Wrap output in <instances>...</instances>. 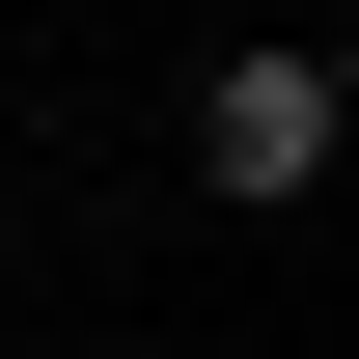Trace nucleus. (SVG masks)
Masks as SVG:
<instances>
[{
	"label": "nucleus",
	"mask_w": 359,
	"mask_h": 359,
	"mask_svg": "<svg viewBox=\"0 0 359 359\" xmlns=\"http://www.w3.org/2000/svg\"><path fill=\"white\" fill-rule=\"evenodd\" d=\"M332 138H359V55H304V28H249L222 83L166 111V166L222 194V222H276V194H332Z\"/></svg>",
	"instance_id": "1"
}]
</instances>
